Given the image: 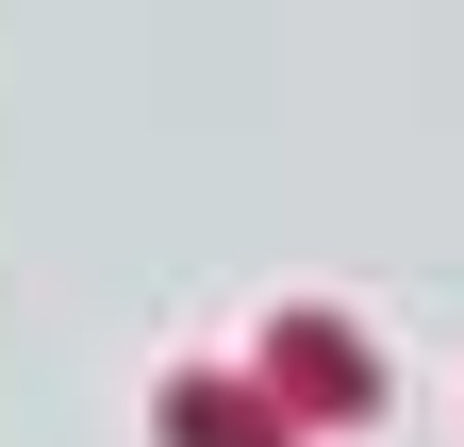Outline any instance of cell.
I'll list each match as a JSON object with an SVG mask.
<instances>
[{"label": "cell", "instance_id": "7a4b0ae2", "mask_svg": "<svg viewBox=\"0 0 464 447\" xmlns=\"http://www.w3.org/2000/svg\"><path fill=\"white\" fill-rule=\"evenodd\" d=\"M166 447H282V414L232 381H166Z\"/></svg>", "mask_w": 464, "mask_h": 447}, {"label": "cell", "instance_id": "6da1fadb", "mask_svg": "<svg viewBox=\"0 0 464 447\" xmlns=\"http://www.w3.org/2000/svg\"><path fill=\"white\" fill-rule=\"evenodd\" d=\"M266 381H282V414H365V398H382V365H365L348 315H282V331H266Z\"/></svg>", "mask_w": 464, "mask_h": 447}]
</instances>
